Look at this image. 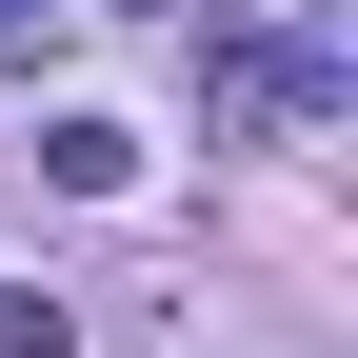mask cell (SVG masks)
<instances>
[{"mask_svg": "<svg viewBox=\"0 0 358 358\" xmlns=\"http://www.w3.org/2000/svg\"><path fill=\"white\" fill-rule=\"evenodd\" d=\"M199 100H219V120H259V140H299V120H338V60H319V40L219 20V40H199Z\"/></svg>", "mask_w": 358, "mask_h": 358, "instance_id": "cell-1", "label": "cell"}, {"mask_svg": "<svg viewBox=\"0 0 358 358\" xmlns=\"http://www.w3.org/2000/svg\"><path fill=\"white\" fill-rule=\"evenodd\" d=\"M40 159H60L80 199H120V179H140V140H120V120H40Z\"/></svg>", "mask_w": 358, "mask_h": 358, "instance_id": "cell-2", "label": "cell"}, {"mask_svg": "<svg viewBox=\"0 0 358 358\" xmlns=\"http://www.w3.org/2000/svg\"><path fill=\"white\" fill-rule=\"evenodd\" d=\"M80 319H60V299H0V358H60Z\"/></svg>", "mask_w": 358, "mask_h": 358, "instance_id": "cell-3", "label": "cell"}, {"mask_svg": "<svg viewBox=\"0 0 358 358\" xmlns=\"http://www.w3.org/2000/svg\"><path fill=\"white\" fill-rule=\"evenodd\" d=\"M0 20H40V0H0Z\"/></svg>", "mask_w": 358, "mask_h": 358, "instance_id": "cell-4", "label": "cell"}]
</instances>
